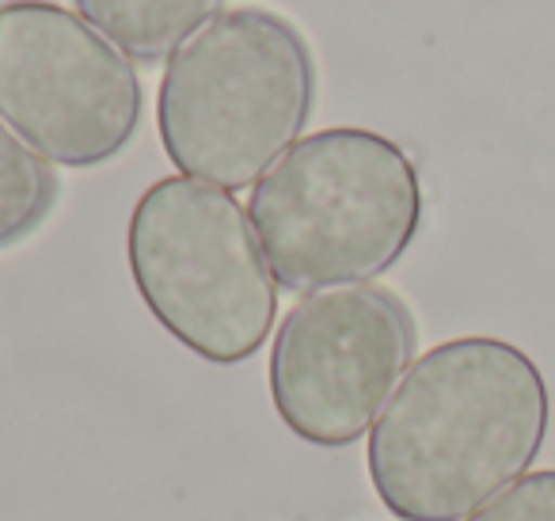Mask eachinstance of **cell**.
I'll use <instances>...</instances> for the list:
<instances>
[{
	"label": "cell",
	"mask_w": 555,
	"mask_h": 521,
	"mask_svg": "<svg viewBox=\"0 0 555 521\" xmlns=\"http://www.w3.org/2000/svg\"><path fill=\"white\" fill-rule=\"evenodd\" d=\"M552 396L540 366L494 335L438 343L370 430V483L396 521H468L540 457Z\"/></svg>",
	"instance_id": "obj_1"
},
{
	"label": "cell",
	"mask_w": 555,
	"mask_h": 521,
	"mask_svg": "<svg viewBox=\"0 0 555 521\" xmlns=\"http://www.w3.org/2000/svg\"><path fill=\"white\" fill-rule=\"evenodd\" d=\"M247 217L278 285L327 293L392 270L423 229V179L392 138L332 126L255 183Z\"/></svg>",
	"instance_id": "obj_2"
},
{
	"label": "cell",
	"mask_w": 555,
	"mask_h": 521,
	"mask_svg": "<svg viewBox=\"0 0 555 521\" xmlns=\"http://www.w3.org/2000/svg\"><path fill=\"white\" fill-rule=\"evenodd\" d=\"M317 103L305 35L267 9H229L168 58L156 130L183 176L255 187L301 141Z\"/></svg>",
	"instance_id": "obj_3"
},
{
	"label": "cell",
	"mask_w": 555,
	"mask_h": 521,
	"mask_svg": "<svg viewBox=\"0 0 555 521\" xmlns=\"http://www.w3.org/2000/svg\"><path fill=\"white\" fill-rule=\"evenodd\" d=\"M126 255L149 313L191 354L240 366L262 351L278 278L229 191L191 176L156 179L130 214Z\"/></svg>",
	"instance_id": "obj_4"
},
{
	"label": "cell",
	"mask_w": 555,
	"mask_h": 521,
	"mask_svg": "<svg viewBox=\"0 0 555 521\" xmlns=\"http://www.w3.org/2000/svg\"><path fill=\"white\" fill-rule=\"evenodd\" d=\"M133 62L54 0L0 4V123L57 168L115 161L141 126Z\"/></svg>",
	"instance_id": "obj_5"
},
{
	"label": "cell",
	"mask_w": 555,
	"mask_h": 521,
	"mask_svg": "<svg viewBox=\"0 0 555 521\" xmlns=\"http://www.w3.org/2000/svg\"><path fill=\"white\" fill-rule=\"evenodd\" d=\"M415 358V320L380 285L309 293L278 323L270 404L289 434L339 449L370 434Z\"/></svg>",
	"instance_id": "obj_6"
},
{
	"label": "cell",
	"mask_w": 555,
	"mask_h": 521,
	"mask_svg": "<svg viewBox=\"0 0 555 521\" xmlns=\"http://www.w3.org/2000/svg\"><path fill=\"white\" fill-rule=\"evenodd\" d=\"M88 20L130 62L156 65L221 16L224 0H73Z\"/></svg>",
	"instance_id": "obj_7"
},
{
	"label": "cell",
	"mask_w": 555,
	"mask_h": 521,
	"mask_svg": "<svg viewBox=\"0 0 555 521\" xmlns=\"http://www.w3.org/2000/svg\"><path fill=\"white\" fill-rule=\"evenodd\" d=\"M57 202V179L35 149L0 123V247L31 237Z\"/></svg>",
	"instance_id": "obj_8"
},
{
	"label": "cell",
	"mask_w": 555,
	"mask_h": 521,
	"mask_svg": "<svg viewBox=\"0 0 555 521\" xmlns=\"http://www.w3.org/2000/svg\"><path fill=\"white\" fill-rule=\"evenodd\" d=\"M468 521H555V468L521 475Z\"/></svg>",
	"instance_id": "obj_9"
}]
</instances>
